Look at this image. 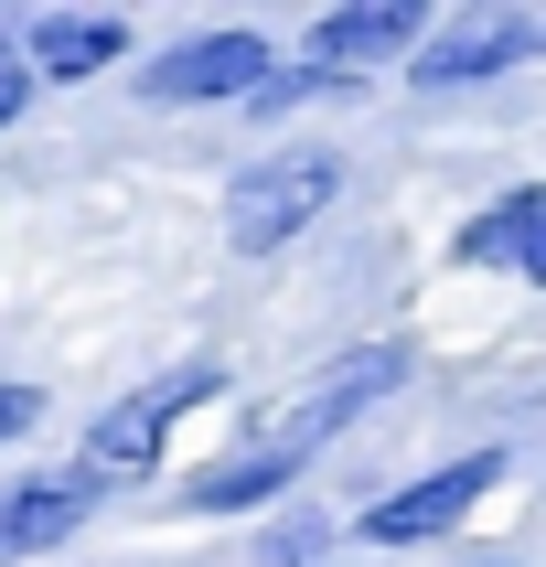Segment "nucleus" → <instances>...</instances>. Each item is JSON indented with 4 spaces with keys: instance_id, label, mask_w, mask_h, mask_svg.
<instances>
[{
    "instance_id": "nucleus-1",
    "label": "nucleus",
    "mask_w": 546,
    "mask_h": 567,
    "mask_svg": "<svg viewBox=\"0 0 546 567\" xmlns=\"http://www.w3.org/2000/svg\"><path fill=\"white\" fill-rule=\"evenodd\" d=\"M332 193H343V161H332V151H268V161H247V172L225 183V247H236V257L289 247Z\"/></svg>"
},
{
    "instance_id": "nucleus-2",
    "label": "nucleus",
    "mask_w": 546,
    "mask_h": 567,
    "mask_svg": "<svg viewBox=\"0 0 546 567\" xmlns=\"http://www.w3.org/2000/svg\"><path fill=\"white\" fill-rule=\"evenodd\" d=\"M408 385V343H353V353H332L300 396H289L279 417H268V450H289V461H311L321 440H343L364 408H385Z\"/></svg>"
},
{
    "instance_id": "nucleus-3",
    "label": "nucleus",
    "mask_w": 546,
    "mask_h": 567,
    "mask_svg": "<svg viewBox=\"0 0 546 567\" xmlns=\"http://www.w3.org/2000/svg\"><path fill=\"white\" fill-rule=\"evenodd\" d=\"M204 396H225V364H172L161 385L119 396V408L86 429V461H75V472H86L96 493H107L119 472H151V461H161V440H172V417H183V408H204Z\"/></svg>"
},
{
    "instance_id": "nucleus-4",
    "label": "nucleus",
    "mask_w": 546,
    "mask_h": 567,
    "mask_svg": "<svg viewBox=\"0 0 546 567\" xmlns=\"http://www.w3.org/2000/svg\"><path fill=\"white\" fill-rule=\"evenodd\" d=\"M268 86V43L257 32H193V43H172V54L140 64V96L151 107H204V96H257Z\"/></svg>"
},
{
    "instance_id": "nucleus-5",
    "label": "nucleus",
    "mask_w": 546,
    "mask_h": 567,
    "mask_svg": "<svg viewBox=\"0 0 546 567\" xmlns=\"http://www.w3.org/2000/svg\"><path fill=\"white\" fill-rule=\"evenodd\" d=\"M493 482H504V450H472V461H450V472H429V482H408V493L364 504V536H375V546H429L440 525H461Z\"/></svg>"
},
{
    "instance_id": "nucleus-6",
    "label": "nucleus",
    "mask_w": 546,
    "mask_h": 567,
    "mask_svg": "<svg viewBox=\"0 0 546 567\" xmlns=\"http://www.w3.org/2000/svg\"><path fill=\"white\" fill-rule=\"evenodd\" d=\"M450 257L461 268H514L525 289H546V183H514L493 215H472L450 236Z\"/></svg>"
},
{
    "instance_id": "nucleus-7",
    "label": "nucleus",
    "mask_w": 546,
    "mask_h": 567,
    "mask_svg": "<svg viewBox=\"0 0 546 567\" xmlns=\"http://www.w3.org/2000/svg\"><path fill=\"white\" fill-rule=\"evenodd\" d=\"M514 54H546V22H461L450 43H418L408 75H418L429 96H450V86H482V75H504Z\"/></svg>"
},
{
    "instance_id": "nucleus-8",
    "label": "nucleus",
    "mask_w": 546,
    "mask_h": 567,
    "mask_svg": "<svg viewBox=\"0 0 546 567\" xmlns=\"http://www.w3.org/2000/svg\"><path fill=\"white\" fill-rule=\"evenodd\" d=\"M96 514V482L86 472H54V482H22L11 504H0V567H22V557H54L75 525Z\"/></svg>"
},
{
    "instance_id": "nucleus-9",
    "label": "nucleus",
    "mask_w": 546,
    "mask_h": 567,
    "mask_svg": "<svg viewBox=\"0 0 546 567\" xmlns=\"http://www.w3.org/2000/svg\"><path fill=\"white\" fill-rule=\"evenodd\" d=\"M119 54H128V22H119V11H43V22L22 32V64H32V75H54V86L107 75Z\"/></svg>"
},
{
    "instance_id": "nucleus-10",
    "label": "nucleus",
    "mask_w": 546,
    "mask_h": 567,
    "mask_svg": "<svg viewBox=\"0 0 546 567\" xmlns=\"http://www.w3.org/2000/svg\"><path fill=\"white\" fill-rule=\"evenodd\" d=\"M321 64H385L418 43V0H353V11H321L311 22Z\"/></svg>"
},
{
    "instance_id": "nucleus-11",
    "label": "nucleus",
    "mask_w": 546,
    "mask_h": 567,
    "mask_svg": "<svg viewBox=\"0 0 546 567\" xmlns=\"http://www.w3.org/2000/svg\"><path fill=\"white\" fill-rule=\"evenodd\" d=\"M289 482H300V461L257 440V450H236V461H215V472H193L183 504L193 514H247V504H268V493H289Z\"/></svg>"
},
{
    "instance_id": "nucleus-12",
    "label": "nucleus",
    "mask_w": 546,
    "mask_h": 567,
    "mask_svg": "<svg viewBox=\"0 0 546 567\" xmlns=\"http://www.w3.org/2000/svg\"><path fill=\"white\" fill-rule=\"evenodd\" d=\"M321 96H343V64H300V75H268L247 107H257V118H289V107H321Z\"/></svg>"
},
{
    "instance_id": "nucleus-13",
    "label": "nucleus",
    "mask_w": 546,
    "mask_h": 567,
    "mask_svg": "<svg viewBox=\"0 0 546 567\" xmlns=\"http://www.w3.org/2000/svg\"><path fill=\"white\" fill-rule=\"evenodd\" d=\"M321 536H332V525H321V514L300 504L289 525H268V546H257V557H279V567H311V557H321Z\"/></svg>"
},
{
    "instance_id": "nucleus-14",
    "label": "nucleus",
    "mask_w": 546,
    "mask_h": 567,
    "mask_svg": "<svg viewBox=\"0 0 546 567\" xmlns=\"http://www.w3.org/2000/svg\"><path fill=\"white\" fill-rule=\"evenodd\" d=\"M22 96H32V64H22V43H11V32H0V128L22 118Z\"/></svg>"
},
{
    "instance_id": "nucleus-15",
    "label": "nucleus",
    "mask_w": 546,
    "mask_h": 567,
    "mask_svg": "<svg viewBox=\"0 0 546 567\" xmlns=\"http://www.w3.org/2000/svg\"><path fill=\"white\" fill-rule=\"evenodd\" d=\"M32 417H43V385H0V450H11V440H22V429H32Z\"/></svg>"
}]
</instances>
